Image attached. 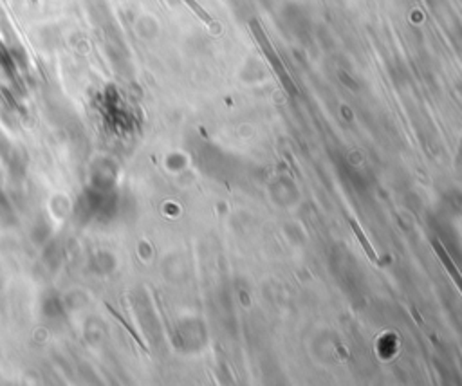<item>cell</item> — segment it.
<instances>
[{"label": "cell", "mask_w": 462, "mask_h": 386, "mask_svg": "<svg viewBox=\"0 0 462 386\" xmlns=\"http://www.w3.org/2000/svg\"><path fill=\"white\" fill-rule=\"evenodd\" d=\"M434 249H436L437 256H439L440 262L445 264L446 271H448L449 276L454 278V282L457 283V287L461 289V292H462V274H461V271H459L457 267H455V264H454V262H452V258H449L448 253H446V249H445V247H443V244H440L439 240H434Z\"/></svg>", "instance_id": "7a4b0ae2"}, {"label": "cell", "mask_w": 462, "mask_h": 386, "mask_svg": "<svg viewBox=\"0 0 462 386\" xmlns=\"http://www.w3.org/2000/svg\"><path fill=\"white\" fill-rule=\"evenodd\" d=\"M107 307H108V310H110V312H113V316H114V318H116V319H117V321H119V324H122V325H123V327H125V328H126V330H129V333H131V336H132V337H134L135 342L140 343V345H141V346H143V349H145V345H143V343H141V339H140V336H138V334H135V333H134V330H132V327H131V325L126 324L125 319H123V318H122V316L117 314V312H116V310H114V309H113V307H110V305H107Z\"/></svg>", "instance_id": "277c9868"}, {"label": "cell", "mask_w": 462, "mask_h": 386, "mask_svg": "<svg viewBox=\"0 0 462 386\" xmlns=\"http://www.w3.org/2000/svg\"><path fill=\"white\" fill-rule=\"evenodd\" d=\"M249 26H251L253 33H255L256 40H258V44H261L262 51H264L265 56H267V58H270L271 65H273L274 71H277V74H279V78H280V80H282L283 87H286V89H288L289 94H291V96H297V87L292 85L291 80H289L288 72H286V69H283V65H282V62H280V60H279V56H277V54H274L273 47H271L270 40H267V36H265V35H264V31H262V29H261V26H258V22H256V20H251V24H249Z\"/></svg>", "instance_id": "6da1fadb"}, {"label": "cell", "mask_w": 462, "mask_h": 386, "mask_svg": "<svg viewBox=\"0 0 462 386\" xmlns=\"http://www.w3.org/2000/svg\"><path fill=\"white\" fill-rule=\"evenodd\" d=\"M186 2H188L190 8H192L193 11H195V13H197L199 17H201L202 20H204V22H206V24H211V17H210V15H208L206 11H204V9L201 8V6H199L197 2H195V0H186Z\"/></svg>", "instance_id": "5b68a950"}, {"label": "cell", "mask_w": 462, "mask_h": 386, "mask_svg": "<svg viewBox=\"0 0 462 386\" xmlns=\"http://www.w3.org/2000/svg\"><path fill=\"white\" fill-rule=\"evenodd\" d=\"M349 224H350V228H352V231H354L356 237H358L359 244H361V247H363V251L367 253V256H368V258H370V262H374V264H379V260H377L376 251H374V249H372V244L368 242V238L365 237V233H363V231H361V228H359L358 222H356V220L352 219V220H349Z\"/></svg>", "instance_id": "3957f363"}]
</instances>
